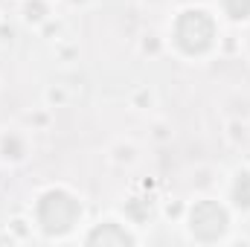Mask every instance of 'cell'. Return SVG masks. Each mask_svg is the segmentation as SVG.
<instances>
[{"label":"cell","instance_id":"cell-10","mask_svg":"<svg viewBox=\"0 0 250 247\" xmlns=\"http://www.w3.org/2000/svg\"><path fill=\"white\" fill-rule=\"evenodd\" d=\"M248 50H250V38H248Z\"/></svg>","mask_w":250,"mask_h":247},{"label":"cell","instance_id":"cell-5","mask_svg":"<svg viewBox=\"0 0 250 247\" xmlns=\"http://www.w3.org/2000/svg\"><path fill=\"white\" fill-rule=\"evenodd\" d=\"M50 18V3L47 0H23V21L32 26H41Z\"/></svg>","mask_w":250,"mask_h":247},{"label":"cell","instance_id":"cell-2","mask_svg":"<svg viewBox=\"0 0 250 247\" xmlns=\"http://www.w3.org/2000/svg\"><path fill=\"white\" fill-rule=\"evenodd\" d=\"M35 218L47 236H64L70 227H76V221H82V204L64 186H53L38 195Z\"/></svg>","mask_w":250,"mask_h":247},{"label":"cell","instance_id":"cell-6","mask_svg":"<svg viewBox=\"0 0 250 247\" xmlns=\"http://www.w3.org/2000/svg\"><path fill=\"white\" fill-rule=\"evenodd\" d=\"M233 198L242 209H250V169H239L233 181Z\"/></svg>","mask_w":250,"mask_h":247},{"label":"cell","instance_id":"cell-7","mask_svg":"<svg viewBox=\"0 0 250 247\" xmlns=\"http://www.w3.org/2000/svg\"><path fill=\"white\" fill-rule=\"evenodd\" d=\"M0 154H3L6 160H21V157L26 154V143H23V137H18V134H6V137L0 140Z\"/></svg>","mask_w":250,"mask_h":247},{"label":"cell","instance_id":"cell-8","mask_svg":"<svg viewBox=\"0 0 250 247\" xmlns=\"http://www.w3.org/2000/svg\"><path fill=\"white\" fill-rule=\"evenodd\" d=\"M221 12L233 23H242L250 18V0H221Z\"/></svg>","mask_w":250,"mask_h":247},{"label":"cell","instance_id":"cell-4","mask_svg":"<svg viewBox=\"0 0 250 247\" xmlns=\"http://www.w3.org/2000/svg\"><path fill=\"white\" fill-rule=\"evenodd\" d=\"M84 242L87 245H96V242H102V245H108V242H114V245H134V236L125 227H120V221H99L84 236Z\"/></svg>","mask_w":250,"mask_h":247},{"label":"cell","instance_id":"cell-9","mask_svg":"<svg viewBox=\"0 0 250 247\" xmlns=\"http://www.w3.org/2000/svg\"><path fill=\"white\" fill-rule=\"evenodd\" d=\"M70 3H84V0H70Z\"/></svg>","mask_w":250,"mask_h":247},{"label":"cell","instance_id":"cell-1","mask_svg":"<svg viewBox=\"0 0 250 247\" xmlns=\"http://www.w3.org/2000/svg\"><path fill=\"white\" fill-rule=\"evenodd\" d=\"M172 41L184 56H207L218 41V23L207 9L189 6L172 23Z\"/></svg>","mask_w":250,"mask_h":247},{"label":"cell","instance_id":"cell-3","mask_svg":"<svg viewBox=\"0 0 250 247\" xmlns=\"http://www.w3.org/2000/svg\"><path fill=\"white\" fill-rule=\"evenodd\" d=\"M227 224H230V218H227V209L218 204V201H212V198H201L192 209H189V233L195 236V239H204V230L207 227H212V233H215V239L227 230Z\"/></svg>","mask_w":250,"mask_h":247}]
</instances>
